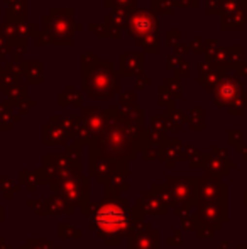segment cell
I'll return each mask as SVG.
<instances>
[{"label": "cell", "mask_w": 247, "mask_h": 249, "mask_svg": "<svg viewBox=\"0 0 247 249\" xmlns=\"http://www.w3.org/2000/svg\"><path fill=\"white\" fill-rule=\"evenodd\" d=\"M97 226L103 231V232H117V231L124 229V226L127 224L125 213L120 207L117 205H103L102 209L97 212Z\"/></svg>", "instance_id": "6da1fadb"}]
</instances>
